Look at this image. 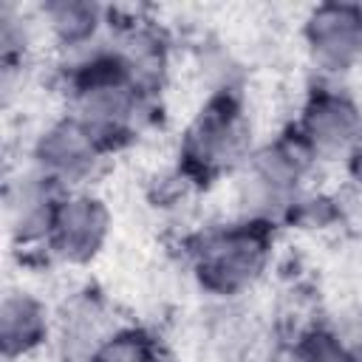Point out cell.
<instances>
[{
    "label": "cell",
    "mask_w": 362,
    "mask_h": 362,
    "mask_svg": "<svg viewBox=\"0 0 362 362\" xmlns=\"http://www.w3.org/2000/svg\"><path fill=\"white\" fill-rule=\"evenodd\" d=\"M57 232L65 252H90L102 232V212L93 201H74L59 212Z\"/></svg>",
    "instance_id": "4"
},
{
    "label": "cell",
    "mask_w": 362,
    "mask_h": 362,
    "mask_svg": "<svg viewBox=\"0 0 362 362\" xmlns=\"http://www.w3.org/2000/svg\"><path fill=\"white\" fill-rule=\"evenodd\" d=\"M308 130L314 141L325 150L345 147L356 133V116L354 110L339 99H322L308 116Z\"/></svg>",
    "instance_id": "3"
},
{
    "label": "cell",
    "mask_w": 362,
    "mask_h": 362,
    "mask_svg": "<svg viewBox=\"0 0 362 362\" xmlns=\"http://www.w3.org/2000/svg\"><path fill=\"white\" fill-rule=\"evenodd\" d=\"M311 37L325 62L342 65L362 48V17L348 8H322L311 23Z\"/></svg>",
    "instance_id": "2"
},
{
    "label": "cell",
    "mask_w": 362,
    "mask_h": 362,
    "mask_svg": "<svg viewBox=\"0 0 362 362\" xmlns=\"http://www.w3.org/2000/svg\"><path fill=\"white\" fill-rule=\"evenodd\" d=\"M102 362H150V356L139 342L122 339V342L110 345V351H107V356Z\"/></svg>",
    "instance_id": "8"
},
{
    "label": "cell",
    "mask_w": 362,
    "mask_h": 362,
    "mask_svg": "<svg viewBox=\"0 0 362 362\" xmlns=\"http://www.w3.org/2000/svg\"><path fill=\"white\" fill-rule=\"evenodd\" d=\"M40 334V311L31 300L17 297V300H6L3 305V342L8 351L14 348H25L34 342V337Z\"/></svg>",
    "instance_id": "6"
},
{
    "label": "cell",
    "mask_w": 362,
    "mask_h": 362,
    "mask_svg": "<svg viewBox=\"0 0 362 362\" xmlns=\"http://www.w3.org/2000/svg\"><path fill=\"white\" fill-rule=\"evenodd\" d=\"M359 173H362V161H359Z\"/></svg>",
    "instance_id": "10"
},
{
    "label": "cell",
    "mask_w": 362,
    "mask_h": 362,
    "mask_svg": "<svg viewBox=\"0 0 362 362\" xmlns=\"http://www.w3.org/2000/svg\"><path fill=\"white\" fill-rule=\"evenodd\" d=\"M257 263H260L257 238L235 232V235H226V238H221L209 246L204 269H206L212 283H218L223 288H232V286H240L243 280H249L255 274Z\"/></svg>",
    "instance_id": "1"
},
{
    "label": "cell",
    "mask_w": 362,
    "mask_h": 362,
    "mask_svg": "<svg viewBox=\"0 0 362 362\" xmlns=\"http://www.w3.org/2000/svg\"><path fill=\"white\" fill-rule=\"evenodd\" d=\"M42 156H45L42 161H48L54 170H62V173L79 170V167L90 158V141L85 139L82 130L65 124V127L54 130V133L45 139Z\"/></svg>",
    "instance_id": "5"
},
{
    "label": "cell",
    "mask_w": 362,
    "mask_h": 362,
    "mask_svg": "<svg viewBox=\"0 0 362 362\" xmlns=\"http://www.w3.org/2000/svg\"><path fill=\"white\" fill-rule=\"evenodd\" d=\"M303 362H345V359H342V354H339L331 342L317 339V342H311V345L303 351Z\"/></svg>",
    "instance_id": "9"
},
{
    "label": "cell",
    "mask_w": 362,
    "mask_h": 362,
    "mask_svg": "<svg viewBox=\"0 0 362 362\" xmlns=\"http://www.w3.org/2000/svg\"><path fill=\"white\" fill-rule=\"evenodd\" d=\"M51 14H54L57 28H59L65 37H79V34H85V31L93 25V8H90V6H82V3H62V6H54Z\"/></svg>",
    "instance_id": "7"
}]
</instances>
